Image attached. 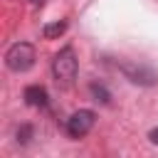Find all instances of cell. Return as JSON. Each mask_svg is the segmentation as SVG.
<instances>
[{"instance_id": "1", "label": "cell", "mask_w": 158, "mask_h": 158, "mask_svg": "<svg viewBox=\"0 0 158 158\" xmlns=\"http://www.w3.org/2000/svg\"><path fill=\"white\" fill-rule=\"evenodd\" d=\"M52 77L59 86H72L74 77H77V54L72 47H64L54 54L52 59Z\"/></svg>"}, {"instance_id": "2", "label": "cell", "mask_w": 158, "mask_h": 158, "mask_svg": "<svg viewBox=\"0 0 158 158\" xmlns=\"http://www.w3.org/2000/svg\"><path fill=\"white\" fill-rule=\"evenodd\" d=\"M5 64L10 72H27L35 64V47L30 42H15L7 52H5Z\"/></svg>"}, {"instance_id": "3", "label": "cell", "mask_w": 158, "mask_h": 158, "mask_svg": "<svg viewBox=\"0 0 158 158\" xmlns=\"http://www.w3.org/2000/svg\"><path fill=\"white\" fill-rule=\"evenodd\" d=\"M118 69L123 72V77L138 86H153L158 84V74L146 67V64H136V62H118Z\"/></svg>"}, {"instance_id": "4", "label": "cell", "mask_w": 158, "mask_h": 158, "mask_svg": "<svg viewBox=\"0 0 158 158\" xmlns=\"http://www.w3.org/2000/svg\"><path fill=\"white\" fill-rule=\"evenodd\" d=\"M94 121H96V114L91 109H79L67 118V133L72 138H84L94 128Z\"/></svg>"}, {"instance_id": "5", "label": "cell", "mask_w": 158, "mask_h": 158, "mask_svg": "<svg viewBox=\"0 0 158 158\" xmlns=\"http://www.w3.org/2000/svg\"><path fill=\"white\" fill-rule=\"evenodd\" d=\"M25 101L32 109H47L49 106V96H47L44 86H37V84H32V86L25 89Z\"/></svg>"}, {"instance_id": "6", "label": "cell", "mask_w": 158, "mask_h": 158, "mask_svg": "<svg viewBox=\"0 0 158 158\" xmlns=\"http://www.w3.org/2000/svg\"><path fill=\"white\" fill-rule=\"evenodd\" d=\"M64 30H67V22H64V20H59V22H49V25H44L42 35H44L47 40H54V37H59Z\"/></svg>"}, {"instance_id": "7", "label": "cell", "mask_w": 158, "mask_h": 158, "mask_svg": "<svg viewBox=\"0 0 158 158\" xmlns=\"http://www.w3.org/2000/svg\"><path fill=\"white\" fill-rule=\"evenodd\" d=\"M91 96L96 101H101V104H109V99H111V94H109V89L104 84H91Z\"/></svg>"}, {"instance_id": "8", "label": "cell", "mask_w": 158, "mask_h": 158, "mask_svg": "<svg viewBox=\"0 0 158 158\" xmlns=\"http://www.w3.org/2000/svg\"><path fill=\"white\" fill-rule=\"evenodd\" d=\"M30 138H32V126H30V123H22V126L17 128V143L25 146Z\"/></svg>"}, {"instance_id": "9", "label": "cell", "mask_w": 158, "mask_h": 158, "mask_svg": "<svg viewBox=\"0 0 158 158\" xmlns=\"http://www.w3.org/2000/svg\"><path fill=\"white\" fill-rule=\"evenodd\" d=\"M148 141H151L153 146H158V128H151V131H148Z\"/></svg>"}, {"instance_id": "10", "label": "cell", "mask_w": 158, "mask_h": 158, "mask_svg": "<svg viewBox=\"0 0 158 158\" xmlns=\"http://www.w3.org/2000/svg\"><path fill=\"white\" fill-rule=\"evenodd\" d=\"M30 2H32V5H42V0H30Z\"/></svg>"}]
</instances>
